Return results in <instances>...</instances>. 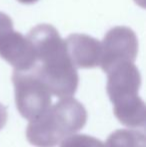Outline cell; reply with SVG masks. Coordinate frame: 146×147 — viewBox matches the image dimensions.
Segmentation results:
<instances>
[{"instance_id":"cell-1","label":"cell","mask_w":146,"mask_h":147,"mask_svg":"<svg viewBox=\"0 0 146 147\" xmlns=\"http://www.w3.org/2000/svg\"><path fill=\"white\" fill-rule=\"evenodd\" d=\"M28 38L34 47L36 62L29 70L59 98L71 97L78 87L77 69L67 51L65 40L50 24H39Z\"/></svg>"},{"instance_id":"cell-2","label":"cell","mask_w":146,"mask_h":147,"mask_svg":"<svg viewBox=\"0 0 146 147\" xmlns=\"http://www.w3.org/2000/svg\"><path fill=\"white\" fill-rule=\"evenodd\" d=\"M87 122V111L78 100L60 98L43 113L30 120L26 130L29 143L36 147H56L76 134Z\"/></svg>"},{"instance_id":"cell-3","label":"cell","mask_w":146,"mask_h":147,"mask_svg":"<svg viewBox=\"0 0 146 147\" xmlns=\"http://www.w3.org/2000/svg\"><path fill=\"white\" fill-rule=\"evenodd\" d=\"M12 81L16 107L23 118L30 121L51 105V92L31 71L14 70Z\"/></svg>"},{"instance_id":"cell-4","label":"cell","mask_w":146,"mask_h":147,"mask_svg":"<svg viewBox=\"0 0 146 147\" xmlns=\"http://www.w3.org/2000/svg\"><path fill=\"white\" fill-rule=\"evenodd\" d=\"M137 52L138 40L134 31L125 26H117L106 33L101 42L99 66L107 72L120 62H134Z\"/></svg>"},{"instance_id":"cell-5","label":"cell","mask_w":146,"mask_h":147,"mask_svg":"<svg viewBox=\"0 0 146 147\" xmlns=\"http://www.w3.org/2000/svg\"><path fill=\"white\" fill-rule=\"evenodd\" d=\"M106 73L108 74L106 90L113 105L139 96L141 76L134 62H120Z\"/></svg>"},{"instance_id":"cell-6","label":"cell","mask_w":146,"mask_h":147,"mask_svg":"<svg viewBox=\"0 0 146 147\" xmlns=\"http://www.w3.org/2000/svg\"><path fill=\"white\" fill-rule=\"evenodd\" d=\"M0 57L17 71H28L34 66L36 56L28 37L12 30L0 41Z\"/></svg>"},{"instance_id":"cell-7","label":"cell","mask_w":146,"mask_h":147,"mask_svg":"<svg viewBox=\"0 0 146 147\" xmlns=\"http://www.w3.org/2000/svg\"><path fill=\"white\" fill-rule=\"evenodd\" d=\"M67 51L76 68H95L99 66L101 42L86 34L74 33L65 40Z\"/></svg>"},{"instance_id":"cell-8","label":"cell","mask_w":146,"mask_h":147,"mask_svg":"<svg viewBox=\"0 0 146 147\" xmlns=\"http://www.w3.org/2000/svg\"><path fill=\"white\" fill-rule=\"evenodd\" d=\"M113 112L117 119L127 127H144L146 122V107L139 96L114 104Z\"/></svg>"},{"instance_id":"cell-9","label":"cell","mask_w":146,"mask_h":147,"mask_svg":"<svg viewBox=\"0 0 146 147\" xmlns=\"http://www.w3.org/2000/svg\"><path fill=\"white\" fill-rule=\"evenodd\" d=\"M104 147H146L143 132L131 129H119L111 133Z\"/></svg>"},{"instance_id":"cell-10","label":"cell","mask_w":146,"mask_h":147,"mask_svg":"<svg viewBox=\"0 0 146 147\" xmlns=\"http://www.w3.org/2000/svg\"><path fill=\"white\" fill-rule=\"evenodd\" d=\"M103 145L97 138L81 134H73L60 143V147H103Z\"/></svg>"},{"instance_id":"cell-11","label":"cell","mask_w":146,"mask_h":147,"mask_svg":"<svg viewBox=\"0 0 146 147\" xmlns=\"http://www.w3.org/2000/svg\"><path fill=\"white\" fill-rule=\"evenodd\" d=\"M13 30V22L5 13L0 12V41Z\"/></svg>"},{"instance_id":"cell-12","label":"cell","mask_w":146,"mask_h":147,"mask_svg":"<svg viewBox=\"0 0 146 147\" xmlns=\"http://www.w3.org/2000/svg\"><path fill=\"white\" fill-rule=\"evenodd\" d=\"M7 119H8L7 108L2 103H0V130L6 125Z\"/></svg>"},{"instance_id":"cell-13","label":"cell","mask_w":146,"mask_h":147,"mask_svg":"<svg viewBox=\"0 0 146 147\" xmlns=\"http://www.w3.org/2000/svg\"><path fill=\"white\" fill-rule=\"evenodd\" d=\"M18 1L23 4H33V3H35L36 1H38V0H18Z\"/></svg>"},{"instance_id":"cell-14","label":"cell","mask_w":146,"mask_h":147,"mask_svg":"<svg viewBox=\"0 0 146 147\" xmlns=\"http://www.w3.org/2000/svg\"><path fill=\"white\" fill-rule=\"evenodd\" d=\"M103 147H104V145H103Z\"/></svg>"}]
</instances>
